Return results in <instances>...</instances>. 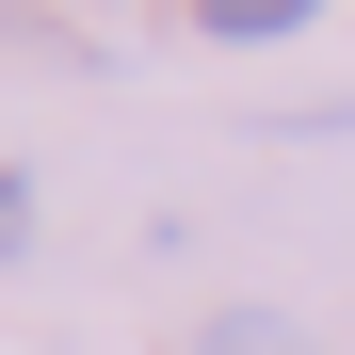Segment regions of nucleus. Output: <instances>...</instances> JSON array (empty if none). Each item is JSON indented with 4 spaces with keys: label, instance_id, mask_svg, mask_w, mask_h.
Listing matches in <instances>:
<instances>
[{
    "label": "nucleus",
    "instance_id": "1",
    "mask_svg": "<svg viewBox=\"0 0 355 355\" xmlns=\"http://www.w3.org/2000/svg\"><path fill=\"white\" fill-rule=\"evenodd\" d=\"M178 355H323V339L291 323V307H210V323L178 339Z\"/></svg>",
    "mask_w": 355,
    "mask_h": 355
},
{
    "label": "nucleus",
    "instance_id": "2",
    "mask_svg": "<svg viewBox=\"0 0 355 355\" xmlns=\"http://www.w3.org/2000/svg\"><path fill=\"white\" fill-rule=\"evenodd\" d=\"M323 0H194V33H307Z\"/></svg>",
    "mask_w": 355,
    "mask_h": 355
},
{
    "label": "nucleus",
    "instance_id": "3",
    "mask_svg": "<svg viewBox=\"0 0 355 355\" xmlns=\"http://www.w3.org/2000/svg\"><path fill=\"white\" fill-rule=\"evenodd\" d=\"M33 243V178H0V259H17Z\"/></svg>",
    "mask_w": 355,
    "mask_h": 355
}]
</instances>
